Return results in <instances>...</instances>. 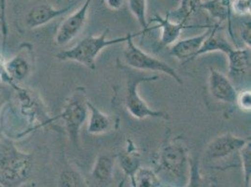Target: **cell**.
Masks as SVG:
<instances>
[{
  "instance_id": "29",
  "label": "cell",
  "mask_w": 251,
  "mask_h": 187,
  "mask_svg": "<svg viewBox=\"0 0 251 187\" xmlns=\"http://www.w3.org/2000/svg\"><path fill=\"white\" fill-rule=\"evenodd\" d=\"M241 40L244 42L245 47L250 48L251 47V21L247 22L244 23V26L241 30Z\"/></svg>"
},
{
  "instance_id": "30",
  "label": "cell",
  "mask_w": 251,
  "mask_h": 187,
  "mask_svg": "<svg viewBox=\"0 0 251 187\" xmlns=\"http://www.w3.org/2000/svg\"><path fill=\"white\" fill-rule=\"evenodd\" d=\"M5 63H6V61L4 60L2 54L0 53V82L9 83V84H11V86L14 87L16 85V83H13L11 81L10 76L8 75L7 70H6V67H5Z\"/></svg>"
},
{
  "instance_id": "10",
  "label": "cell",
  "mask_w": 251,
  "mask_h": 187,
  "mask_svg": "<svg viewBox=\"0 0 251 187\" xmlns=\"http://www.w3.org/2000/svg\"><path fill=\"white\" fill-rule=\"evenodd\" d=\"M209 70L208 86L212 97L224 104L235 105L238 92L230 78L214 68Z\"/></svg>"
},
{
  "instance_id": "5",
  "label": "cell",
  "mask_w": 251,
  "mask_h": 187,
  "mask_svg": "<svg viewBox=\"0 0 251 187\" xmlns=\"http://www.w3.org/2000/svg\"><path fill=\"white\" fill-rule=\"evenodd\" d=\"M158 79L157 75L145 76L134 71H126V84L125 106L128 114L138 120L147 118H156L169 120L170 116L162 111H156L151 109L147 102L139 94V85L144 83L154 82Z\"/></svg>"
},
{
  "instance_id": "28",
  "label": "cell",
  "mask_w": 251,
  "mask_h": 187,
  "mask_svg": "<svg viewBox=\"0 0 251 187\" xmlns=\"http://www.w3.org/2000/svg\"><path fill=\"white\" fill-rule=\"evenodd\" d=\"M235 105L238 106L244 112H251V93L250 90H245L237 93Z\"/></svg>"
},
{
  "instance_id": "8",
  "label": "cell",
  "mask_w": 251,
  "mask_h": 187,
  "mask_svg": "<svg viewBox=\"0 0 251 187\" xmlns=\"http://www.w3.org/2000/svg\"><path fill=\"white\" fill-rule=\"evenodd\" d=\"M82 1L84 0H74L69 6L63 9L54 8L53 4L50 1H42L41 3H37L26 11L25 15V24L27 28L30 29L43 26L72 11L76 5Z\"/></svg>"
},
{
  "instance_id": "24",
  "label": "cell",
  "mask_w": 251,
  "mask_h": 187,
  "mask_svg": "<svg viewBox=\"0 0 251 187\" xmlns=\"http://www.w3.org/2000/svg\"><path fill=\"white\" fill-rule=\"evenodd\" d=\"M241 163L243 166V173H244V183L245 187H251V140L247 142L239 151Z\"/></svg>"
},
{
  "instance_id": "19",
  "label": "cell",
  "mask_w": 251,
  "mask_h": 187,
  "mask_svg": "<svg viewBox=\"0 0 251 187\" xmlns=\"http://www.w3.org/2000/svg\"><path fill=\"white\" fill-rule=\"evenodd\" d=\"M201 9L205 11L219 25L227 22L231 35L230 0H207L201 3Z\"/></svg>"
},
{
  "instance_id": "4",
  "label": "cell",
  "mask_w": 251,
  "mask_h": 187,
  "mask_svg": "<svg viewBox=\"0 0 251 187\" xmlns=\"http://www.w3.org/2000/svg\"><path fill=\"white\" fill-rule=\"evenodd\" d=\"M88 99L85 89L79 86L74 90L63 106L62 112L53 120L60 119L70 140L74 146H79L80 132L88 117Z\"/></svg>"
},
{
  "instance_id": "16",
  "label": "cell",
  "mask_w": 251,
  "mask_h": 187,
  "mask_svg": "<svg viewBox=\"0 0 251 187\" xmlns=\"http://www.w3.org/2000/svg\"><path fill=\"white\" fill-rule=\"evenodd\" d=\"M116 157L125 178H129V180H131L141 166V153L130 139L126 140L125 147L118 153Z\"/></svg>"
},
{
  "instance_id": "7",
  "label": "cell",
  "mask_w": 251,
  "mask_h": 187,
  "mask_svg": "<svg viewBox=\"0 0 251 187\" xmlns=\"http://www.w3.org/2000/svg\"><path fill=\"white\" fill-rule=\"evenodd\" d=\"M92 1L93 0H84V3L78 10L71 13L61 22L54 36V42L58 46L68 45L84 30L88 20L89 9Z\"/></svg>"
},
{
  "instance_id": "20",
  "label": "cell",
  "mask_w": 251,
  "mask_h": 187,
  "mask_svg": "<svg viewBox=\"0 0 251 187\" xmlns=\"http://www.w3.org/2000/svg\"><path fill=\"white\" fill-rule=\"evenodd\" d=\"M201 0H180L177 8L175 11L168 12L170 20L184 24H190L188 22L201 11Z\"/></svg>"
},
{
  "instance_id": "22",
  "label": "cell",
  "mask_w": 251,
  "mask_h": 187,
  "mask_svg": "<svg viewBox=\"0 0 251 187\" xmlns=\"http://www.w3.org/2000/svg\"><path fill=\"white\" fill-rule=\"evenodd\" d=\"M57 187H89L86 179L76 168H65L57 178Z\"/></svg>"
},
{
  "instance_id": "14",
  "label": "cell",
  "mask_w": 251,
  "mask_h": 187,
  "mask_svg": "<svg viewBox=\"0 0 251 187\" xmlns=\"http://www.w3.org/2000/svg\"><path fill=\"white\" fill-rule=\"evenodd\" d=\"M150 22L157 23V26L155 28L161 29L159 48H165L168 46H172L179 40V37L183 30L196 27V25H193V24H184V23L173 22L170 20L167 14L165 17L156 15L154 18L151 19Z\"/></svg>"
},
{
  "instance_id": "12",
  "label": "cell",
  "mask_w": 251,
  "mask_h": 187,
  "mask_svg": "<svg viewBox=\"0 0 251 187\" xmlns=\"http://www.w3.org/2000/svg\"><path fill=\"white\" fill-rule=\"evenodd\" d=\"M212 24L209 27L205 28V31L200 35L190 37L183 40H178L177 42L172 45L171 54L181 62L188 63L194 60L196 53L199 52L201 45L211 31Z\"/></svg>"
},
{
  "instance_id": "27",
  "label": "cell",
  "mask_w": 251,
  "mask_h": 187,
  "mask_svg": "<svg viewBox=\"0 0 251 187\" xmlns=\"http://www.w3.org/2000/svg\"><path fill=\"white\" fill-rule=\"evenodd\" d=\"M6 8H7V0H0V25H1L3 47H5L6 45V42H7L6 41L9 33L7 16H6Z\"/></svg>"
},
{
  "instance_id": "21",
  "label": "cell",
  "mask_w": 251,
  "mask_h": 187,
  "mask_svg": "<svg viewBox=\"0 0 251 187\" xmlns=\"http://www.w3.org/2000/svg\"><path fill=\"white\" fill-rule=\"evenodd\" d=\"M132 187H160L161 180L156 170L140 166L130 180Z\"/></svg>"
},
{
  "instance_id": "31",
  "label": "cell",
  "mask_w": 251,
  "mask_h": 187,
  "mask_svg": "<svg viewBox=\"0 0 251 187\" xmlns=\"http://www.w3.org/2000/svg\"><path fill=\"white\" fill-rule=\"evenodd\" d=\"M126 0H105L106 6L113 11H118L124 7Z\"/></svg>"
},
{
  "instance_id": "17",
  "label": "cell",
  "mask_w": 251,
  "mask_h": 187,
  "mask_svg": "<svg viewBox=\"0 0 251 187\" xmlns=\"http://www.w3.org/2000/svg\"><path fill=\"white\" fill-rule=\"evenodd\" d=\"M88 117H87V132L91 135H102L111 131L114 127L113 119L102 113L89 100L87 102Z\"/></svg>"
},
{
  "instance_id": "25",
  "label": "cell",
  "mask_w": 251,
  "mask_h": 187,
  "mask_svg": "<svg viewBox=\"0 0 251 187\" xmlns=\"http://www.w3.org/2000/svg\"><path fill=\"white\" fill-rule=\"evenodd\" d=\"M184 187H209L208 183L200 173L199 163L196 160H190V171L188 183Z\"/></svg>"
},
{
  "instance_id": "23",
  "label": "cell",
  "mask_w": 251,
  "mask_h": 187,
  "mask_svg": "<svg viewBox=\"0 0 251 187\" xmlns=\"http://www.w3.org/2000/svg\"><path fill=\"white\" fill-rule=\"evenodd\" d=\"M126 3L131 14L139 23L142 28L141 31L144 35L150 31L152 27L149 26V23L147 21V0H126Z\"/></svg>"
},
{
  "instance_id": "1",
  "label": "cell",
  "mask_w": 251,
  "mask_h": 187,
  "mask_svg": "<svg viewBox=\"0 0 251 187\" xmlns=\"http://www.w3.org/2000/svg\"><path fill=\"white\" fill-rule=\"evenodd\" d=\"M33 156L21 151L10 140L0 141V186L20 187L30 178Z\"/></svg>"
},
{
  "instance_id": "15",
  "label": "cell",
  "mask_w": 251,
  "mask_h": 187,
  "mask_svg": "<svg viewBox=\"0 0 251 187\" xmlns=\"http://www.w3.org/2000/svg\"><path fill=\"white\" fill-rule=\"evenodd\" d=\"M235 47L227 40L225 34L221 32V25L215 23L212 24L209 35L202 43L199 52L196 53L194 59L210 52H223L227 55Z\"/></svg>"
},
{
  "instance_id": "6",
  "label": "cell",
  "mask_w": 251,
  "mask_h": 187,
  "mask_svg": "<svg viewBox=\"0 0 251 187\" xmlns=\"http://www.w3.org/2000/svg\"><path fill=\"white\" fill-rule=\"evenodd\" d=\"M125 43V49L123 51V62L125 67L140 71L163 73L171 77L178 84H183V80L172 66L142 50L133 42V39H129Z\"/></svg>"
},
{
  "instance_id": "11",
  "label": "cell",
  "mask_w": 251,
  "mask_h": 187,
  "mask_svg": "<svg viewBox=\"0 0 251 187\" xmlns=\"http://www.w3.org/2000/svg\"><path fill=\"white\" fill-rule=\"evenodd\" d=\"M115 167V156L100 154L95 160L94 166L90 173L89 187H108L113 182Z\"/></svg>"
},
{
  "instance_id": "2",
  "label": "cell",
  "mask_w": 251,
  "mask_h": 187,
  "mask_svg": "<svg viewBox=\"0 0 251 187\" xmlns=\"http://www.w3.org/2000/svg\"><path fill=\"white\" fill-rule=\"evenodd\" d=\"M156 172L168 176L175 182L187 185L190 171V158L187 145L183 140H164L155 157Z\"/></svg>"
},
{
  "instance_id": "3",
  "label": "cell",
  "mask_w": 251,
  "mask_h": 187,
  "mask_svg": "<svg viewBox=\"0 0 251 187\" xmlns=\"http://www.w3.org/2000/svg\"><path fill=\"white\" fill-rule=\"evenodd\" d=\"M109 29H105L99 36H87L82 41L75 44L70 49L62 50L55 54V58L61 61H73L79 63L85 68L94 70L96 69V60L99 54L110 46L119 43H125L129 39H134L141 35H144L142 31L138 33H128L126 36L108 39Z\"/></svg>"
},
{
  "instance_id": "26",
  "label": "cell",
  "mask_w": 251,
  "mask_h": 187,
  "mask_svg": "<svg viewBox=\"0 0 251 187\" xmlns=\"http://www.w3.org/2000/svg\"><path fill=\"white\" fill-rule=\"evenodd\" d=\"M251 0H230L231 13L238 16L251 15Z\"/></svg>"
},
{
  "instance_id": "18",
  "label": "cell",
  "mask_w": 251,
  "mask_h": 187,
  "mask_svg": "<svg viewBox=\"0 0 251 187\" xmlns=\"http://www.w3.org/2000/svg\"><path fill=\"white\" fill-rule=\"evenodd\" d=\"M229 75L231 78H242L251 70V49L234 48L227 54Z\"/></svg>"
},
{
  "instance_id": "13",
  "label": "cell",
  "mask_w": 251,
  "mask_h": 187,
  "mask_svg": "<svg viewBox=\"0 0 251 187\" xmlns=\"http://www.w3.org/2000/svg\"><path fill=\"white\" fill-rule=\"evenodd\" d=\"M32 56L31 48H27L25 45V52H20L6 61V70L13 83H21L29 77L33 70Z\"/></svg>"
},
{
  "instance_id": "9",
  "label": "cell",
  "mask_w": 251,
  "mask_h": 187,
  "mask_svg": "<svg viewBox=\"0 0 251 187\" xmlns=\"http://www.w3.org/2000/svg\"><path fill=\"white\" fill-rule=\"evenodd\" d=\"M249 139L225 133L213 139L206 146L205 156L209 160L223 159L233 154L239 153L241 149L247 144Z\"/></svg>"
}]
</instances>
